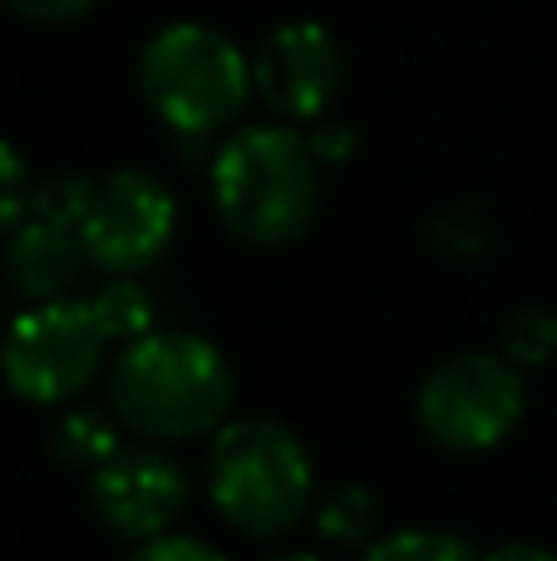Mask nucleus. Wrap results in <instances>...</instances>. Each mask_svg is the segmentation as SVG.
Listing matches in <instances>:
<instances>
[{
    "instance_id": "obj_1",
    "label": "nucleus",
    "mask_w": 557,
    "mask_h": 561,
    "mask_svg": "<svg viewBox=\"0 0 557 561\" xmlns=\"http://www.w3.org/2000/svg\"><path fill=\"white\" fill-rule=\"evenodd\" d=\"M109 394L124 428L154 444H178L227 424L232 365L213 340L193 330H148L124 345Z\"/></svg>"
},
{
    "instance_id": "obj_2",
    "label": "nucleus",
    "mask_w": 557,
    "mask_h": 561,
    "mask_svg": "<svg viewBox=\"0 0 557 561\" xmlns=\"http://www.w3.org/2000/svg\"><path fill=\"white\" fill-rule=\"evenodd\" d=\"M213 203L242 242L286 247L316 222L321 158L286 124L242 128L213 158Z\"/></svg>"
},
{
    "instance_id": "obj_3",
    "label": "nucleus",
    "mask_w": 557,
    "mask_h": 561,
    "mask_svg": "<svg viewBox=\"0 0 557 561\" xmlns=\"http://www.w3.org/2000/svg\"><path fill=\"white\" fill-rule=\"evenodd\" d=\"M207 493L217 513L252 537L296 527L316 503V478L302 438L276 419H232L207 454Z\"/></svg>"
},
{
    "instance_id": "obj_4",
    "label": "nucleus",
    "mask_w": 557,
    "mask_h": 561,
    "mask_svg": "<svg viewBox=\"0 0 557 561\" xmlns=\"http://www.w3.org/2000/svg\"><path fill=\"white\" fill-rule=\"evenodd\" d=\"M138 84L173 134L207 138L227 128L252 99V59L213 25L178 20L144 45Z\"/></svg>"
},
{
    "instance_id": "obj_5",
    "label": "nucleus",
    "mask_w": 557,
    "mask_h": 561,
    "mask_svg": "<svg viewBox=\"0 0 557 561\" xmlns=\"http://www.w3.org/2000/svg\"><path fill=\"white\" fill-rule=\"evenodd\" d=\"M104 350L109 335L89 300H39L10 320L0 375L30 404H65L99 375Z\"/></svg>"
},
{
    "instance_id": "obj_6",
    "label": "nucleus",
    "mask_w": 557,
    "mask_h": 561,
    "mask_svg": "<svg viewBox=\"0 0 557 561\" xmlns=\"http://www.w3.org/2000/svg\"><path fill=\"white\" fill-rule=\"evenodd\" d=\"M528 389L509 355H454L420 385V424L454 454H484L503 444L523 419Z\"/></svg>"
},
{
    "instance_id": "obj_7",
    "label": "nucleus",
    "mask_w": 557,
    "mask_h": 561,
    "mask_svg": "<svg viewBox=\"0 0 557 561\" xmlns=\"http://www.w3.org/2000/svg\"><path fill=\"white\" fill-rule=\"evenodd\" d=\"M173 227H178L173 193L158 178L138 173V168H118V173L94 183L79 232H84L89 262L128 276L163 256V247L173 242Z\"/></svg>"
},
{
    "instance_id": "obj_8",
    "label": "nucleus",
    "mask_w": 557,
    "mask_h": 561,
    "mask_svg": "<svg viewBox=\"0 0 557 561\" xmlns=\"http://www.w3.org/2000/svg\"><path fill=\"white\" fill-rule=\"evenodd\" d=\"M252 89L286 124H316L341 89V49L316 20H286L252 55Z\"/></svg>"
},
{
    "instance_id": "obj_9",
    "label": "nucleus",
    "mask_w": 557,
    "mask_h": 561,
    "mask_svg": "<svg viewBox=\"0 0 557 561\" xmlns=\"http://www.w3.org/2000/svg\"><path fill=\"white\" fill-rule=\"evenodd\" d=\"M89 503L109 533L128 542H154L183 513L187 478L158 448H118L104 468L89 473Z\"/></svg>"
},
{
    "instance_id": "obj_10",
    "label": "nucleus",
    "mask_w": 557,
    "mask_h": 561,
    "mask_svg": "<svg viewBox=\"0 0 557 561\" xmlns=\"http://www.w3.org/2000/svg\"><path fill=\"white\" fill-rule=\"evenodd\" d=\"M89 266L94 262H89L84 232L69 217H49L30 207L15 222V232L5 237V276L30 306H39V300H69Z\"/></svg>"
},
{
    "instance_id": "obj_11",
    "label": "nucleus",
    "mask_w": 557,
    "mask_h": 561,
    "mask_svg": "<svg viewBox=\"0 0 557 561\" xmlns=\"http://www.w3.org/2000/svg\"><path fill=\"white\" fill-rule=\"evenodd\" d=\"M316 533L336 547H365L375 537V523H380V503L371 497V488L361 483H341L326 488L321 497L311 503Z\"/></svg>"
},
{
    "instance_id": "obj_12",
    "label": "nucleus",
    "mask_w": 557,
    "mask_h": 561,
    "mask_svg": "<svg viewBox=\"0 0 557 561\" xmlns=\"http://www.w3.org/2000/svg\"><path fill=\"white\" fill-rule=\"evenodd\" d=\"M118 428L114 419L104 414H89V409H75V414H65V424L55 428V454L59 463L79 468V473H94V468H104L109 458L118 454Z\"/></svg>"
},
{
    "instance_id": "obj_13",
    "label": "nucleus",
    "mask_w": 557,
    "mask_h": 561,
    "mask_svg": "<svg viewBox=\"0 0 557 561\" xmlns=\"http://www.w3.org/2000/svg\"><path fill=\"white\" fill-rule=\"evenodd\" d=\"M89 306H94V316H99V325H104L109 340H124L128 345V340H138V335L154 330V300H148V290L128 276L109 280Z\"/></svg>"
},
{
    "instance_id": "obj_14",
    "label": "nucleus",
    "mask_w": 557,
    "mask_h": 561,
    "mask_svg": "<svg viewBox=\"0 0 557 561\" xmlns=\"http://www.w3.org/2000/svg\"><path fill=\"white\" fill-rule=\"evenodd\" d=\"M557 350V316L543 306H528V310H513L509 325H503V355L513 359L519 369H538L548 365Z\"/></svg>"
},
{
    "instance_id": "obj_15",
    "label": "nucleus",
    "mask_w": 557,
    "mask_h": 561,
    "mask_svg": "<svg viewBox=\"0 0 557 561\" xmlns=\"http://www.w3.org/2000/svg\"><path fill=\"white\" fill-rule=\"evenodd\" d=\"M365 561H479L464 537L450 533H395L365 547Z\"/></svg>"
},
{
    "instance_id": "obj_16",
    "label": "nucleus",
    "mask_w": 557,
    "mask_h": 561,
    "mask_svg": "<svg viewBox=\"0 0 557 561\" xmlns=\"http://www.w3.org/2000/svg\"><path fill=\"white\" fill-rule=\"evenodd\" d=\"M30 197H35V183H30L25 158L0 138V237L15 232V222L30 213Z\"/></svg>"
},
{
    "instance_id": "obj_17",
    "label": "nucleus",
    "mask_w": 557,
    "mask_h": 561,
    "mask_svg": "<svg viewBox=\"0 0 557 561\" xmlns=\"http://www.w3.org/2000/svg\"><path fill=\"white\" fill-rule=\"evenodd\" d=\"M134 561H227L223 552H213L207 542H193V537H154V542H138Z\"/></svg>"
},
{
    "instance_id": "obj_18",
    "label": "nucleus",
    "mask_w": 557,
    "mask_h": 561,
    "mask_svg": "<svg viewBox=\"0 0 557 561\" xmlns=\"http://www.w3.org/2000/svg\"><path fill=\"white\" fill-rule=\"evenodd\" d=\"M15 15L39 20V25H65V20H79L84 10H94V0H5Z\"/></svg>"
},
{
    "instance_id": "obj_19",
    "label": "nucleus",
    "mask_w": 557,
    "mask_h": 561,
    "mask_svg": "<svg viewBox=\"0 0 557 561\" xmlns=\"http://www.w3.org/2000/svg\"><path fill=\"white\" fill-rule=\"evenodd\" d=\"M306 144H311V153L321 158V163H341V158L355 148V134L345 124H321V118H316V128L306 134Z\"/></svg>"
},
{
    "instance_id": "obj_20",
    "label": "nucleus",
    "mask_w": 557,
    "mask_h": 561,
    "mask_svg": "<svg viewBox=\"0 0 557 561\" xmlns=\"http://www.w3.org/2000/svg\"><path fill=\"white\" fill-rule=\"evenodd\" d=\"M484 561H557L548 547H533V542H509V547H499L493 557H484Z\"/></svg>"
},
{
    "instance_id": "obj_21",
    "label": "nucleus",
    "mask_w": 557,
    "mask_h": 561,
    "mask_svg": "<svg viewBox=\"0 0 557 561\" xmlns=\"http://www.w3.org/2000/svg\"><path fill=\"white\" fill-rule=\"evenodd\" d=\"M276 561H316V557H306V552H286V557H276Z\"/></svg>"
}]
</instances>
